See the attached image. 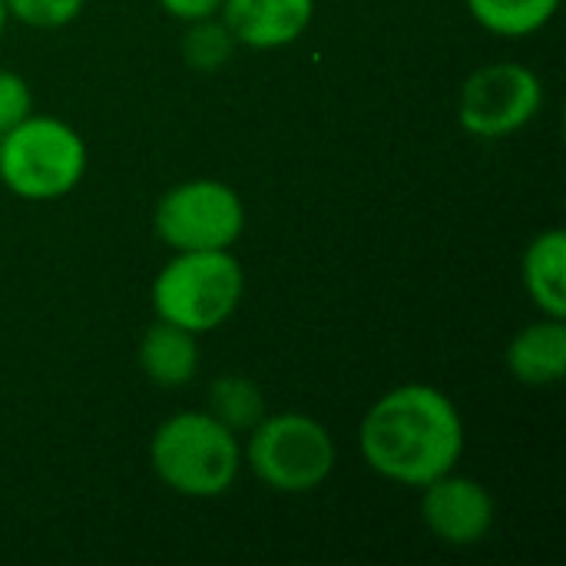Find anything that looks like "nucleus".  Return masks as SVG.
Here are the masks:
<instances>
[{
    "label": "nucleus",
    "instance_id": "f257e3e1",
    "mask_svg": "<svg viewBox=\"0 0 566 566\" xmlns=\"http://www.w3.org/2000/svg\"><path fill=\"white\" fill-rule=\"evenodd\" d=\"M358 448L378 478L421 491L458 468L464 454V418L444 391L411 381L391 388L365 411Z\"/></svg>",
    "mask_w": 566,
    "mask_h": 566
},
{
    "label": "nucleus",
    "instance_id": "f03ea898",
    "mask_svg": "<svg viewBox=\"0 0 566 566\" xmlns=\"http://www.w3.org/2000/svg\"><path fill=\"white\" fill-rule=\"evenodd\" d=\"M149 464L163 488L189 501H216L232 491L242 471V441L216 415H169L149 441Z\"/></svg>",
    "mask_w": 566,
    "mask_h": 566
},
{
    "label": "nucleus",
    "instance_id": "7ed1b4c3",
    "mask_svg": "<svg viewBox=\"0 0 566 566\" xmlns=\"http://www.w3.org/2000/svg\"><path fill=\"white\" fill-rule=\"evenodd\" d=\"M90 169L86 139L50 113H30L0 136V182L23 202L70 196Z\"/></svg>",
    "mask_w": 566,
    "mask_h": 566
},
{
    "label": "nucleus",
    "instance_id": "20e7f679",
    "mask_svg": "<svg viewBox=\"0 0 566 566\" xmlns=\"http://www.w3.org/2000/svg\"><path fill=\"white\" fill-rule=\"evenodd\" d=\"M245 269L232 249L172 252L153 279V312L192 335L222 328L242 305Z\"/></svg>",
    "mask_w": 566,
    "mask_h": 566
},
{
    "label": "nucleus",
    "instance_id": "39448f33",
    "mask_svg": "<svg viewBox=\"0 0 566 566\" xmlns=\"http://www.w3.org/2000/svg\"><path fill=\"white\" fill-rule=\"evenodd\" d=\"M242 464L275 494H312L338 464L332 431L302 411L265 415L242 444Z\"/></svg>",
    "mask_w": 566,
    "mask_h": 566
},
{
    "label": "nucleus",
    "instance_id": "423d86ee",
    "mask_svg": "<svg viewBox=\"0 0 566 566\" xmlns=\"http://www.w3.org/2000/svg\"><path fill=\"white\" fill-rule=\"evenodd\" d=\"M245 202L222 179H186L153 209V232L169 252L232 249L245 232Z\"/></svg>",
    "mask_w": 566,
    "mask_h": 566
},
{
    "label": "nucleus",
    "instance_id": "0eeeda50",
    "mask_svg": "<svg viewBox=\"0 0 566 566\" xmlns=\"http://www.w3.org/2000/svg\"><path fill=\"white\" fill-rule=\"evenodd\" d=\"M544 109V80L527 63L478 66L458 93V123L468 136L504 139L531 126Z\"/></svg>",
    "mask_w": 566,
    "mask_h": 566
},
{
    "label": "nucleus",
    "instance_id": "6e6552de",
    "mask_svg": "<svg viewBox=\"0 0 566 566\" xmlns=\"http://www.w3.org/2000/svg\"><path fill=\"white\" fill-rule=\"evenodd\" d=\"M421 524L448 547H478L491 537L497 521L494 494L468 474L448 471L421 488Z\"/></svg>",
    "mask_w": 566,
    "mask_h": 566
},
{
    "label": "nucleus",
    "instance_id": "1a4fd4ad",
    "mask_svg": "<svg viewBox=\"0 0 566 566\" xmlns=\"http://www.w3.org/2000/svg\"><path fill=\"white\" fill-rule=\"evenodd\" d=\"M315 17V0H222L219 20L235 46L282 50L305 36Z\"/></svg>",
    "mask_w": 566,
    "mask_h": 566
},
{
    "label": "nucleus",
    "instance_id": "9d476101",
    "mask_svg": "<svg viewBox=\"0 0 566 566\" xmlns=\"http://www.w3.org/2000/svg\"><path fill=\"white\" fill-rule=\"evenodd\" d=\"M504 365L524 388H554L566 375V318L527 322L504 352Z\"/></svg>",
    "mask_w": 566,
    "mask_h": 566
},
{
    "label": "nucleus",
    "instance_id": "9b49d317",
    "mask_svg": "<svg viewBox=\"0 0 566 566\" xmlns=\"http://www.w3.org/2000/svg\"><path fill=\"white\" fill-rule=\"evenodd\" d=\"M139 371L156 388H186L199 371V335L189 328H179L166 318H156L136 345Z\"/></svg>",
    "mask_w": 566,
    "mask_h": 566
},
{
    "label": "nucleus",
    "instance_id": "f8f14e48",
    "mask_svg": "<svg viewBox=\"0 0 566 566\" xmlns=\"http://www.w3.org/2000/svg\"><path fill=\"white\" fill-rule=\"evenodd\" d=\"M521 282L541 315L566 318V235L544 229L531 239L521 259Z\"/></svg>",
    "mask_w": 566,
    "mask_h": 566
},
{
    "label": "nucleus",
    "instance_id": "ddd939ff",
    "mask_svg": "<svg viewBox=\"0 0 566 566\" xmlns=\"http://www.w3.org/2000/svg\"><path fill=\"white\" fill-rule=\"evenodd\" d=\"M464 3L488 33L511 36V40L541 33L560 10V0H464Z\"/></svg>",
    "mask_w": 566,
    "mask_h": 566
},
{
    "label": "nucleus",
    "instance_id": "4468645a",
    "mask_svg": "<svg viewBox=\"0 0 566 566\" xmlns=\"http://www.w3.org/2000/svg\"><path fill=\"white\" fill-rule=\"evenodd\" d=\"M206 411L216 415L235 434H249L269 415L262 388L252 378H245V375H222V378H216L209 385V395H206Z\"/></svg>",
    "mask_w": 566,
    "mask_h": 566
},
{
    "label": "nucleus",
    "instance_id": "2eb2a0df",
    "mask_svg": "<svg viewBox=\"0 0 566 566\" xmlns=\"http://www.w3.org/2000/svg\"><path fill=\"white\" fill-rule=\"evenodd\" d=\"M232 50H235V40H232V33L226 30V23L219 17L189 23V33L182 40L186 63L196 66V70H216V66H222L232 56Z\"/></svg>",
    "mask_w": 566,
    "mask_h": 566
},
{
    "label": "nucleus",
    "instance_id": "dca6fc26",
    "mask_svg": "<svg viewBox=\"0 0 566 566\" xmlns=\"http://www.w3.org/2000/svg\"><path fill=\"white\" fill-rule=\"evenodd\" d=\"M7 7V17L23 23V27H33V30H60V27H70L86 0H3Z\"/></svg>",
    "mask_w": 566,
    "mask_h": 566
},
{
    "label": "nucleus",
    "instance_id": "f3484780",
    "mask_svg": "<svg viewBox=\"0 0 566 566\" xmlns=\"http://www.w3.org/2000/svg\"><path fill=\"white\" fill-rule=\"evenodd\" d=\"M30 113H33L30 83L13 70H0V136L17 123H23Z\"/></svg>",
    "mask_w": 566,
    "mask_h": 566
},
{
    "label": "nucleus",
    "instance_id": "a211bd4d",
    "mask_svg": "<svg viewBox=\"0 0 566 566\" xmlns=\"http://www.w3.org/2000/svg\"><path fill=\"white\" fill-rule=\"evenodd\" d=\"M172 20H182V23H199V20H209V17H219V7L222 0H156Z\"/></svg>",
    "mask_w": 566,
    "mask_h": 566
},
{
    "label": "nucleus",
    "instance_id": "6ab92c4d",
    "mask_svg": "<svg viewBox=\"0 0 566 566\" xmlns=\"http://www.w3.org/2000/svg\"><path fill=\"white\" fill-rule=\"evenodd\" d=\"M7 20H10V17H7V7H3V0H0V36H3V30H7Z\"/></svg>",
    "mask_w": 566,
    "mask_h": 566
}]
</instances>
